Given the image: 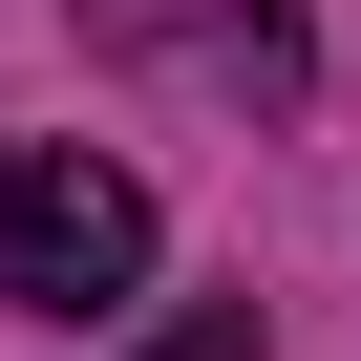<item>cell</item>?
I'll return each instance as SVG.
<instances>
[{
	"label": "cell",
	"instance_id": "1",
	"mask_svg": "<svg viewBox=\"0 0 361 361\" xmlns=\"http://www.w3.org/2000/svg\"><path fill=\"white\" fill-rule=\"evenodd\" d=\"M128 276H149V170H106V149H22L0 170V298L22 319H85Z\"/></svg>",
	"mask_w": 361,
	"mask_h": 361
},
{
	"label": "cell",
	"instance_id": "2",
	"mask_svg": "<svg viewBox=\"0 0 361 361\" xmlns=\"http://www.w3.org/2000/svg\"><path fill=\"white\" fill-rule=\"evenodd\" d=\"M149 361H255V319H170V340H149Z\"/></svg>",
	"mask_w": 361,
	"mask_h": 361
}]
</instances>
